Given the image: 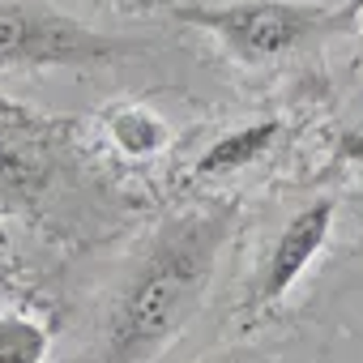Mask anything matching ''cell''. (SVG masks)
Segmentation results:
<instances>
[{
  "mask_svg": "<svg viewBox=\"0 0 363 363\" xmlns=\"http://www.w3.org/2000/svg\"><path fill=\"white\" fill-rule=\"evenodd\" d=\"M235 218V201H201L171 214L150 235L116 295L103 363H154L189 329L214 286Z\"/></svg>",
  "mask_w": 363,
  "mask_h": 363,
  "instance_id": "cell-1",
  "label": "cell"
},
{
  "mask_svg": "<svg viewBox=\"0 0 363 363\" xmlns=\"http://www.w3.org/2000/svg\"><path fill=\"white\" fill-rule=\"evenodd\" d=\"M175 22L214 35L240 65H274L308 52L333 35L359 30V5H316V0H218V5H179Z\"/></svg>",
  "mask_w": 363,
  "mask_h": 363,
  "instance_id": "cell-2",
  "label": "cell"
},
{
  "mask_svg": "<svg viewBox=\"0 0 363 363\" xmlns=\"http://www.w3.org/2000/svg\"><path fill=\"white\" fill-rule=\"evenodd\" d=\"M124 52V39L103 35L43 0H0V69H103Z\"/></svg>",
  "mask_w": 363,
  "mask_h": 363,
  "instance_id": "cell-3",
  "label": "cell"
},
{
  "mask_svg": "<svg viewBox=\"0 0 363 363\" xmlns=\"http://www.w3.org/2000/svg\"><path fill=\"white\" fill-rule=\"evenodd\" d=\"M333 223H337V201L333 197H316L308 201L303 210H295L282 231L274 235V244L265 248L261 265L252 269V282H248V308H274L282 303L299 278L312 269V261L325 252L329 235H333Z\"/></svg>",
  "mask_w": 363,
  "mask_h": 363,
  "instance_id": "cell-4",
  "label": "cell"
},
{
  "mask_svg": "<svg viewBox=\"0 0 363 363\" xmlns=\"http://www.w3.org/2000/svg\"><path fill=\"white\" fill-rule=\"evenodd\" d=\"M282 128H286V124H282L278 116H265V120H248V124L223 133L218 141H210V145L201 150V158L193 162V175H197V179H227V175H235V171L261 162V158L278 145Z\"/></svg>",
  "mask_w": 363,
  "mask_h": 363,
  "instance_id": "cell-5",
  "label": "cell"
},
{
  "mask_svg": "<svg viewBox=\"0 0 363 363\" xmlns=\"http://www.w3.org/2000/svg\"><path fill=\"white\" fill-rule=\"evenodd\" d=\"M48 162V124L0 103V189L30 184Z\"/></svg>",
  "mask_w": 363,
  "mask_h": 363,
  "instance_id": "cell-6",
  "label": "cell"
},
{
  "mask_svg": "<svg viewBox=\"0 0 363 363\" xmlns=\"http://www.w3.org/2000/svg\"><path fill=\"white\" fill-rule=\"evenodd\" d=\"M107 137H111V145H116L124 158H137V162L158 158V154L167 150V124H162L154 111L133 107V103L107 111Z\"/></svg>",
  "mask_w": 363,
  "mask_h": 363,
  "instance_id": "cell-7",
  "label": "cell"
},
{
  "mask_svg": "<svg viewBox=\"0 0 363 363\" xmlns=\"http://www.w3.org/2000/svg\"><path fill=\"white\" fill-rule=\"evenodd\" d=\"M52 333L26 312H0V363H48Z\"/></svg>",
  "mask_w": 363,
  "mask_h": 363,
  "instance_id": "cell-8",
  "label": "cell"
},
{
  "mask_svg": "<svg viewBox=\"0 0 363 363\" xmlns=\"http://www.w3.org/2000/svg\"><path fill=\"white\" fill-rule=\"evenodd\" d=\"M333 167L337 171H363V124L346 128L333 141Z\"/></svg>",
  "mask_w": 363,
  "mask_h": 363,
  "instance_id": "cell-9",
  "label": "cell"
},
{
  "mask_svg": "<svg viewBox=\"0 0 363 363\" xmlns=\"http://www.w3.org/2000/svg\"><path fill=\"white\" fill-rule=\"evenodd\" d=\"M214 363H274V359H265L257 350H231V354H218Z\"/></svg>",
  "mask_w": 363,
  "mask_h": 363,
  "instance_id": "cell-10",
  "label": "cell"
},
{
  "mask_svg": "<svg viewBox=\"0 0 363 363\" xmlns=\"http://www.w3.org/2000/svg\"><path fill=\"white\" fill-rule=\"evenodd\" d=\"M5 295H9V274L0 269V299H5Z\"/></svg>",
  "mask_w": 363,
  "mask_h": 363,
  "instance_id": "cell-11",
  "label": "cell"
},
{
  "mask_svg": "<svg viewBox=\"0 0 363 363\" xmlns=\"http://www.w3.org/2000/svg\"><path fill=\"white\" fill-rule=\"evenodd\" d=\"M354 35H359V52H363V9H359V30Z\"/></svg>",
  "mask_w": 363,
  "mask_h": 363,
  "instance_id": "cell-12",
  "label": "cell"
},
{
  "mask_svg": "<svg viewBox=\"0 0 363 363\" xmlns=\"http://www.w3.org/2000/svg\"><path fill=\"white\" fill-rule=\"evenodd\" d=\"M128 5H145V0H128Z\"/></svg>",
  "mask_w": 363,
  "mask_h": 363,
  "instance_id": "cell-13",
  "label": "cell"
}]
</instances>
